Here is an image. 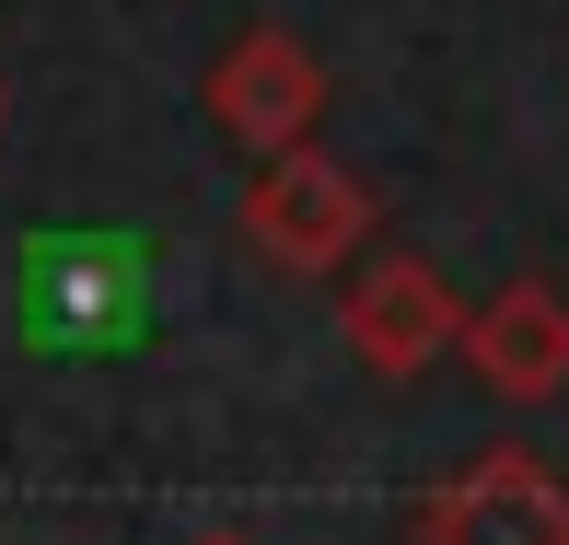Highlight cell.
<instances>
[{
  "label": "cell",
  "instance_id": "obj_1",
  "mask_svg": "<svg viewBox=\"0 0 569 545\" xmlns=\"http://www.w3.org/2000/svg\"><path fill=\"white\" fill-rule=\"evenodd\" d=\"M372 221H383V210H372V186H360L349 163H326L315 140L279 151V163H256L244 210H232L244 255H268V268H291V279H338V268H360Z\"/></svg>",
  "mask_w": 569,
  "mask_h": 545
},
{
  "label": "cell",
  "instance_id": "obj_2",
  "mask_svg": "<svg viewBox=\"0 0 569 545\" xmlns=\"http://www.w3.org/2000/svg\"><path fill=\"white\" fill-rule=\"evenodd\" d=\"M210 128L244 163H279V151H302L326 128V59L291 36V23H244V36L210 59Z\"/></svg>",
  "mask_w": 569,
  "mask_h": 545
},
{
  "label": "cell",
  "instance_id": "obj_3",
  "mask_svg": "<svg viewBox=\"0 0 569 545\" xmlns=\"http://www.w3.org/2000/svg\"><path fill=\"white\" fill-rule=\"evenodd\" d=\"M419 545H569V487L547 453L488 441L419 499Z\"/></svg>",
  "mask_w": 569,
  "mask_h": 545
},
{
  "label": "cell",
  "instance_id": "obj_4",
  "mask_svg": "<svg viewBox=\"0 0 569 545\" xmlns=\"http://www.w3.org/2000/svg\"><path fill=\"white\" fill-rule=\"evenodd\" d=\"M338 336H349V360L372 383H419L430 360L465 336V302L442 291L430 255H372V268L338 279Z\"/></svg>",
  "mask_w": 569,
  "mask_h": 545
},
{
  "label": "cell",
  "instance_id": "obj_5",
  "mask_svg": "<svg viewBox=\"0 0 569 545\" xmlns=\"http://www.w3.org/2000/svg\"><path fill=\"white\" fill-rule=\"evenodd\" d=\"M453 349H465V372H477L500 406H558L569 395V291L511 279V291H488L477 314H465Z\"/></svg>",
  "mask_w": 569,
  "mask_h": 545
},
{
  "label": "cell",
  "instance_id": "obj_6",
  "mask_svg": "<svg viewBox=\"0 0 569 545\" xmlns=\"http://www.w3.org/2000/svg\"><path fill=\"white\" fill-rule=\"evenodd\" d=\"M187 545H244V534H187Z\"/></svg>",
  "mask_w": 569,
  "mask_h": 545
}]
</instances>
